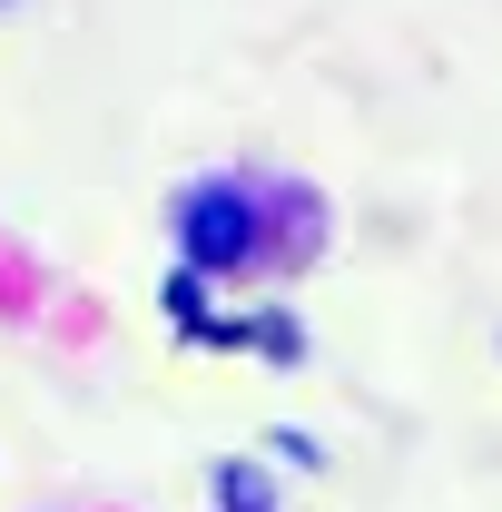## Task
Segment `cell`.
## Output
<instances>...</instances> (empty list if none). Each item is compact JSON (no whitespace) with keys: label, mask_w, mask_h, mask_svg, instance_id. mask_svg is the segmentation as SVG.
<instances>
[{"label":"cell","mask_w":502,"mask_h":512,"mask_svg":"<svg viewBox=\"0 0 502 512\" xmlns=\"http://www.w3.org/2000/svg\"><path fill=\"white\" fill-rule=\"evenodd\" d=\"M178 237H188L197 266H237V256L256 247V207H247L237 188H197L188 217H178Z\"/></svg>","instance_id":"1"},{"label":"cell","mask_w":502,"mask_h":512,"mask_svg":"<svg viewBox=\"0 0 502 512\" xmlns=\"http://www.w3.org/2000/svg\"><path fill=\"white\" fill-rule=\"evenodd\" d=\"M217 503H227V512H276V493H266L256 463H227V473H217Z\"/></svg>","instance_id":"2"}]
</instances>
